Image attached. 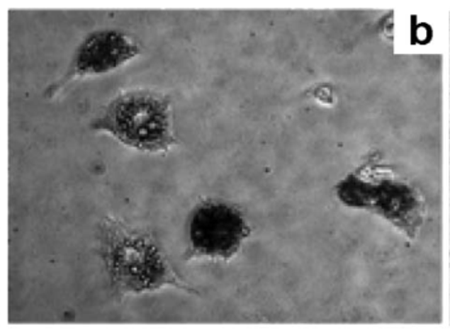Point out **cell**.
I'll use <instances>...</instances> for the list:
<instances>
[{
  "mask_svg": "<svg viewBox=\"0 0 450 335\" xmlns=\"http://www.w3.org/2000/svg\"><path fill=\"white\" fill-rule=\"evenodd\" d=\"M94 127L142 152L158 153L174 145L169 100L145 91L120 95L94 123Z\"/></svg>",
  "mask_w": 450,
  "mask_h": 335,
  "instance_id": "1",
  "label": "cell"
},
{
  "mask_svg": "<svg viewBox=\"0 0 450 335\" xmlns=\"http://www.w3.org/2000/svg\"><path fill=\"white\" fill-rule=\"evenodd\" d=\"M107 263L113 283L124 293H141L175 284L164 255L147 238L113 225L107 237Z\"/></svg>",
  "mask_w": 450,
  "mask_h": 335,
  "instance_id": "2",
  "label": "cell"
},
{
  "mask_svg": "<svg viewBox=\"0 0 450 335\" xmlns=\"http://www.w3.org/2000/svg\"><path fill=\"white\" fill-rule=\"evenodd\" d=\"M249 236L245 218L239 210L223 203H206L193 212L190 242L195 256L230 259Z\"/></svg>",
  "mask_w": 450,
  "mask_h": 335,
  "instance_id": "3",
  "label": "cell"
},
{
  "mask_svg": "<svg viewBox=\"0 0 450 335\" xmlns=\"http://www.w3.org/2000/svg\"><path fill=\"white\" fill-rule=\"evenodd\" d=\"M138 53L140 47L128 36L115 30L96 32L79 46L66 81L110 73Z\"/></svg>",
  "mask_w": 450,
  "mask_h": 335,
  "instance_id": "4",
  "label": "cell"
}]
</instances>
